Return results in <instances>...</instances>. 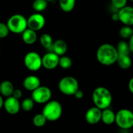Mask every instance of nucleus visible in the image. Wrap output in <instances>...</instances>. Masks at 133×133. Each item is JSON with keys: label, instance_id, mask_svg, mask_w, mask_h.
<instances>
[{"label": "nucleus", "instance_id": "nucleus-20", "mask_svg": "<svg viewBox=\"0 0 133 133\" xmlns=\"http://www.w3.org/2000/svg\"><path fill=\"white\" fill-rule=\"evenodd\" d=\"M75 0H59V6L65 13L72 11L75 5Z\"/></svg>", "mask_w": 133, "mask_h": 133}, {"label": "nucleus", "instance_id": "nucleus-25", "mask_svg": "<svg viewBox=\"0 0 133 133\" xmlns=\"http://www.w3.org/2000/svg\"><path fill=\"white\" fill-rule=\"evenodd\" d=\"M58 65L62 69H68L71 67L72 65V60L68 56H61L59 57V61H58Z\"/></svg>", "mask_w": 133, "mask_h": 133}, {"label": "nucleus", "instance_id": "nucleus-14", "mask_svg": "<svg viewBox=\"0 0 133 133\" xmlns=\"http://www.w3.org/2000/svg\"><path fill=\"white\" fill-rule=\"evenodd\" d=\"M23 86L25 89L32 91L40 86V80L36 76H27L23 80Z\"/></svg>", "mask_w": 133, "mask_h": 133}, {"label": "nucleus", "instance_id": "nucleus-8", "mask_svg": "<svg viewBox=\"0 0 133 133\" xmlns=\"http://www.w3.org/2000/svg\"><path fill=\"white\" fill-rule=\"evenodd\" d=\"M24 64L27 69L31 71H37L42 66V57L35 52H29L24 57Z\"/></svg>", "mask_w": 133, "mask_h": 133}, {"label": "nucleus", "instance_id": "nucleus-33", "mask_svg": "<svg viewBox=\"0 0 133 133\" xmlns=\"http://www.w3.org/2000/svg\"><path fill=\"white\" fill-rule=\"evenodd\" d=\"M128 88L130 92H131V93H133V78H131V79L130 80L128 84Z\"/></svg>", "mask_w": 133, "mask_h": 133}, {"label": "nucleus", "instance_id": "nucleus-18", "mask_svg": "<svg viewBox=\"0 0 133 133\" xmlns=\"http://www.w3.org/2000/svg\"><path fill=\"white\" fill-rule=\"evenodd\" d=\"M116 113L109 108L103 110L101 112V119L103 122L108 125H112L115 122Z\"/></svg>", "mask_w": 133, "mask_h": 133}, {"label": "nucleus", "instance_id": "nucleus-19", "mask_svg": "<svg viewBox=\"0 0 133 133\" xmlns=\"http://www.w3.org/2000/svg\"><path fill=\"white\" fill-rule=\"evenodd\" d=\"M116 63L121 69H128L132 65V60L129 55L119 54L118 56Z\"/></svg>", "mask_w": 133, "mask_h": 133}, {"label": "nucleus", "instance_id": "nucleus-6", "mask_svg": "<svg viewBox=\"0 0 133 133\" xmlns=\"http://www.w3.org/2000/svg\"><path fill=\"white\" fill-rule=\"evenodd\" d=\"M115 123L123 129H131L133 126V113L128 109H122L116 113Z\"/></svg>", "mask_w": 133, "mask_h": 133}, {"label": "nucleus", "instance_id": "nucleus-11", "mask_svg": "<svg viewBox=\"0 0 133 133\" xmlns=\"http://www.w3.org/2000/svg\"><path fill=\"white\" fill-rule=\"evenodd\" d=\"M59 57L54 52H48L42 57V65L48 70H53L58 65Z\"/></svg>", "mask_w": 133, "mask_h": 133}, {"label": "nucleus", "instance_id": "nucleus-34", "mask_svg": "<svg viewBox=\"0 0 133 133\" xmlns=\"http://www.w3.org/2000/svg\"><path fill=\"white\" fill-rule=\"evenodd\" d=\"M112 19L114 21H118V13H115V14H113L112 16Z\"/></svg>", "mask_w": 133, "mask_h": 133}, {"label": "nucleus", "instance_id": "nucleus-22", "mask_svg": "<svg viewBox=\"0 0 133 133\" xmlns=\"http://www.w3.org/2000/svg\"><path fill=\"white\" fill-rule=\"evenodd\" d=\"M48 7V1L45 0H35L32 3V8L37 13L44 11Z\"/></svg>", "mask_w": 133, "mask_h": 133}, {"label": "nucleus", "instance_id": "nucleus-24", "mask_svg": "<svg viewBox=\"0 0 133 133\" xmlns=\"http://www.w3.org/2000/svg\"><path fill=\"white\" fill-rule=\"evenodd\" d=\"M119 35L124 39H129L133 36V29L131 26H124L119 30Z\"/></svg>", "mask_w": 133, "mask_h": 133}, {"label": "nucleus", "instance_id": "nucleus-36", "mask_svg": "<svg viewBox=\"0 0 133 133\" xmlns=\"http://www.w3.org/2000/svg\"><path fill=\"white\" fill-rule=\"evenodd\" d=\"M45 1H47L48 2V1H53V0H45Z\"/></svg>", "mask_w": 133, "mask_h": 133}, {"label": "nucleus", "instance_id": "nucleus-1", "mask_svg": "<svg viewBox=\"0 0 133 133\" xmlns=\"http://www.w3.org/2000/svg\"><path fill=\"white\" fill-rule=\"evenodd\" d=\"M118 53L114 46L105 43L100 46L96 52V57L99 63L105 66H110L116 63Z\"/></svg>", "mask_w": 133, "mask_h": 133}, {"label": "nucleus", "instance_id": "nucleus-27", "mask_svg": "<svg viewBox=\"0 0 133 133\" xmlns=\"http://www.w3.org/2000/svg\"><path fill=\"white\" fill-rule=\"evenodd\" d=\"M34 106H35V102L32 98H26L23 99L20 104L21 108L25 112H29L32 110L34 108Z\"/></svg>", "mask_w": 133, "mask_h": 133}, {"label": "nucleus", "instance_id": "nucleus-23", "mask_svg": "<svg viewBox=\"0 0 133 133\" xmlns=\"http://www.w3.org/2000/svg\"><path fill=\"white\" fill-rule=\"evenodd\" d=\"M118 52V55L119 54H126V55H129L131 52H130L129 48L128 46V44L126 43L125 41H122L119 42L118 44H117V46L116 47Z\"/></svg>", "mask_w": 133, "mask_h": 133}, {"label": "nucleus", "instance_id": "nucleus-12", "mask_svg": "<svg viewBox=\"0 0 133 133\" xmlns=\"http://www.w3.org/2000/svg\"><path fill=\"white\" fill-rule=\"evenodd\" d=\"M3 107L5 111L10 115L17 114L21 108L19 100L12 96L6 97L3 102Z\"/></svg>", "mask_w": 133, "mask_h": 133}, {"label": "nucleus", "instance_id": "nucleus-10", "mask_svg": "<svg viewBox=\"0 0 133 133\" xmlns=\"http://www.w3.org/2000/svg\"><path fill=\"white\" fill-rule=\"evenodd\" d=\"M118 20L125 26H132L133 25V8L125 6L119 9L118 13Z\"/></svg>", "mask_w": 133, "mask_h": 133}, {"label": "nucleus", "instance_id": "nucleus-5", "mask_svg": "<svg viewBox=\"0 0 133 133\" xmlns=\"http://www.w3.org/2000/svg\"><path fill=\"white\" fill-rule=\"evenodd\" d=\"M58 89L66 95H74L79 89V83L73 76H65L58 82Z\"/></svg>", "mask_w": 133, "mask_h": 133}, {"label": "nucleus", "instance_id": "nucleus-15", "mask_svg": "<svg viewBox=\"0 0 133 133\" xmlns=\"http://www.w3.org/2000/svg\"><path fill=\"white\" fill-rule=\"evenodd\" d=\"M53 52L58 56L59 57L64 56L68 50L67 43L62 39H58L52 45Z\"/></svg>", "mask_w": 133, "mask_h": 133}, {"label": "nucleus", "instance_id": "nucleus-13", "mask_svg": "<svg viewBox=\"0 0 133 133\" xmlns=\"http://www.w3.org/2000/svg\"><path fill=\"white\" fill-rule=\"evenodd\" d=\"M102 110L96 106L90 108L85 114V119L88 123L90 125H96L98 123L101 119Z\"/></svg>", "mask_w": 133, "mask_h": 133}, {"label": "nucleus", "instance_id": "nucleus-37", "mask_svg": "<svg viewBox=\"0 0 133 133\" xmlns=\"http://www.w3.org/2000/svg\"><path fill=\"white\" fill-rule=\"evenodd\" d=\"M130 1H131V2H132V1H133V0H130Z\"/></svg>", "mask_w": 133, "mask_h": 133}, {"label": "nucleus", "instance_id": "nucleus-17", "mask_svg": "<svg viewBox=\"0 0 133 133\" xmlns=\"http://www.w3.org/2000/svg\"><path fill=\"white\" fill-rule=\"evenodd\" d=\"M14 89V86L10 81L4 80L0 83V93L2 96L5 97L12 96Z\"/></svg>", "mask_w": 133, "mask_h": 133}, {"label": "nucleus", "instance_id": "nucleus-21", "mask_svg": "<svg viewBox=\"0 0 133 133\" xmlns=\"http://www.w3.org/2000/svg\"><path fill=\"white\" fill-rule=\"evenodd\" d=\"M40 42L41 45L46 49L51 48L53 45V39L48 33H44L40 36Z\"/></svg>", "mask_w": 133, "mask_h": 133}, {"label": "nucleus", "instance_id": "nucleus-26", "mask_svg": "<svg viewBox=\"0 0 133 133\" xmlns=\"http://www.w3.org/2000/svg\"><path fill=\"white\" fill-rule=\"evenodd\" d=\"M46 122V119L43 116L42 113H38L35 115L32 119V123L36 127H42L44 126Z\"/></svg>", "mask_w": 133, "mask_h": 133}, {"label": "nucleus", "instance_id": "nucleus-31", "mask_svg": "<svg viewBox=\"0 0 133 133\" xmlns=\"http://www.w3.org/2000/svg\"><path fill=\"white\" fill-rule=\"evenodd\" d=\"M74 95L75 96V98H76V99H83V96H84V93H83V91H81V90H80L79 89H78L77 91L75 93V94H74Z\"/></svg>", "mask_w": 133, "mask_h": 133}, {"label": "nucleus", "instance_id": "nucleus-2", "mask_svg": "<svg viewBox=\"0 0 133 133\" xmlns=\"http://www.w3.org/2000/svg\"><path fill=\"white\" fill-rule=\"evenodd\" d=\"M92 100L95 106L103 110L109 108L112 101V96L110 91L105 87H98L92 93Z\"/></svg>", "mask_w": 133, "mask_h": 133}, {"label": "nucleus", "instance_id": "nucleus-32", "mask_svg": "<svg viewBox=\"0 0 133 133\" xmlns=\"http://www.w3.org/2000/svg\"><path fill=\"white\" fill-rule=\"evenodd\" d=\"M129 43H127L128 44V46L129 48L130 52H133V36L131 37V38H129Z\"/></svg>", "mask_w": 133, "mask_h": 133}, {"label": "nucleus", "instance_id": "nucleus-9", "mask_svg": "<svg viewBox=\"0 0 133 133\" xmlns=\"http://www.w3.org/2000/svg\"><path fill=\"white\" fill-rule=\"evenodd\" d=\"M27 28L35 31H38L43 29L45 24V18L39 13L31 14L27 19Z\"/></svg>", "mask_w": 133, "mask_h": 133}, {"label": "nucleus", "instance_id": "nucleus-28", "mask_svg": "<svg viewBox=\"0 0 133 133\" xmlns=\"http://www.w3.org/2000/svg\"><path fill=\"white\" fill-rule=\"evenodd\" d=\"M9 30L6 23L0 22V39H3L9 35Z\"/></svg>", "mask_w": 133, "mask_h": 133}, {"label": "nucleus", "instance_id": "nucleus-35", "mask_svg": "<svg viewBox=\"0 0 133 133\" xmlns=\"http://www.w3.org/2000/svg\"><path fill=\"white\" fill-rule=\"evenodd\" d=\"M3 99L2 96H1V95H0V110L2 108V107L3 106Z\"/></svg>", "mask_w": 133, "mask_h": 133}, {"label": "nucleus", "instance_id": "nucleus-16", "mask_svg": "<svg viewBox=\"0 0 133 133\" xmlns=\"http://www.w3.org/2000/svg\"><path fill=\"white\" fill-rule=\"evenodd\" d=\"M23 41L27 44H33L37 40V34L36 31L27 28L22 33Z\"/></svg>", "mask_w": 133, "mask_h": 133}, {"label": "nucleus", "instance_id": "nucleus-4", "mask_svg": "<svg viewBox=\"0 0 133 133\" xmlns=\"http://www.w3.org/2000/svg\"><path fill=\"white\" fill-rule=\"evenodd\" d=\"M10 32L15 34L22 33L27 28V18L20 14L11 16L6 22Z\"/></svg>", "mask_w": 133, "mask_h": 133}, {"label": "nucleus", "instance_id": "nucleus-29", "mask_svg": "<svg viewBox=\"0 0 133 133\" xmlns=\"http://www.w3.org/2000/svg\"><path fill=\"white\" fill-rule=\"evenodd\" d=\"M127 0H111V3L114 7L117 9H120L127 6Z\"/></svg>", "mask_w": 133, "mask_h": 133}, {"label": "nucleus", "instance_id": "nucleus-30", "mask_svg": "<svg viewBox=\"0 0 133 133\" xmlns=\"http://www.w3.org/2000/svg\"><path fill=\"white\" fill-rule=\"evenodd\" d=\"M12 96L19 100L22 96V91L20 89H14L12 94Z\"/></svg>", "mask_w": 133, "mask_h": 133}, {"label": "nucleus", "instance_id": "nucleus-7", "mask_svg": "<svg viewBox=\"0 0 133 133\" xmlns=\"http://www.w3.org/2000/svg\"><path fill=\"white\" fill-rule=\"evenodd\" d=\"M51 96V91L49 87L40 86L32 91L31 98L35 102L38 104H44L50 100Z\"/></svg>", "mask_w": 133, "mask_h": 133}, {"label": "nucleus", "instance_id": "nucleus-3", "mask_svg": "<svg viewBox=\"0 0 133 133\" xmlns=\"http://www.w3.org/2000/svg\"><path fill=\"white\" fill-rule=\"evenodd\" d=\"M42 113L47 121H55L61 118L62 108L61 103L57 100H49L45 103Z\"/></svg>", "mask_w": 133, "mask_h": 133}]
</instances>
